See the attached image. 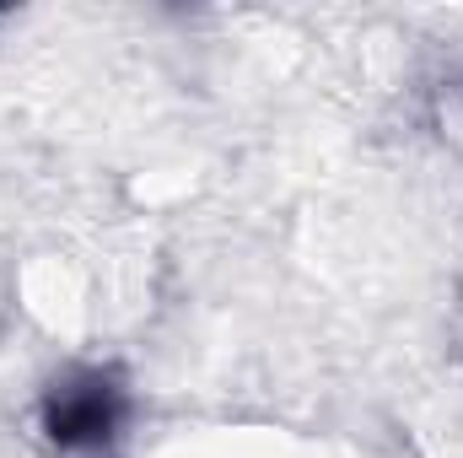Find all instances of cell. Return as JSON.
Masks as SVG:
<instances>
[{
    "label": "cell",
    "instance_id": "1",
    "mask_svg": "<svg viewBox=\"0 0 463 458\" xmlns=\"http://www.w3.org/2000/svg\"><path fill=\"white\" fill-rule=\"evenodd\" d=\"M124 421V388L109 372H71L43 394V432L60 448H103Z\"/></svg>",
    "mask_w": 463,
    "mask_h": 458
}]
</instances>
